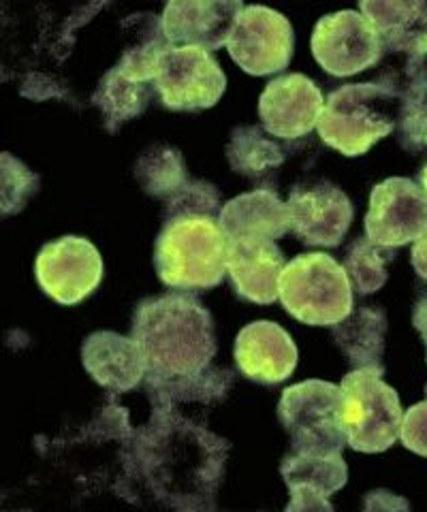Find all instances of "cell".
Listing matches in <instances>:
<instances>
[{
	"label": "cell",
	"instance_id": "obj_1",
	"mask_svg": "<svg viewBox=\"0 0 427 512\" xmlns=\"http://www.w3.org/2000/svg\"><path fill=\"white\" fill-rule=\"evenodd\" d=\"M229 442L193 421L154 414L152 425L137 434L135 461L158 498L171 506L208 508L223 480Z\"/></svg>",
	"mask_w": 427,
	"mask_h": 512
},
{
	"label": "cell",
	"instance_id": "obj_2",
	"mask_svg": "<svg viewBox=\"0 0 427 512\" xmlns=\"http://www.w3.org/2000/svg\"><path fill=\"white\" fill-rule=\"evenodd\" d=\"M133 340L148 376L178 378L203 372L216 355L212 314L188 293L144 299L135 310Z\"/></svg>",
	"mask_w": 427,
	"mask_h": 512
},
{
	"label": "cell",
	"instance_id": "obj_3",
	"mask_svg": "<svg viewBox=\"0 0 427 512\" xmlns=\"http://www.w3.org/2000/svg\"><path fill=\"white\" fill-rule=\"evenodd\" d=\"M229 244L214 216L171 218L156 239V274L178 291L214 288L227 276Z\"/></svg>",
	"mask_w": 427,
	"mask_h": 512
},
{
	"label": "cell",
	"instance_id": "obj_4",
	"mask_svg": "<svg viewBox=\"0 0 427 512\" xmlns=\"http://www.w3.org/2000/svg\"><path fill=\"white\" fill-rule=\"evenodd\" d=\"M398 114L400 96L381 84H349L327 96L316 128L329 148L361 156L393 133Z\"/></svg>",
	"mask_w": 427,
	"mask_h": 512
},
{
	"label": "cell",
	"instance_id": "obj_5",
	"mask_svg": "<svg viewBox=\"0 0 427 512\" xmlns=\"http://www.w3.org/2000/svg\"><path fill=\"white\" fill-rule=\"evenodd\" d=\"M280 301L299 323L334 327L353 312V286L336 259L302 254L282 271Z\"/></svg>",
	"mask_w": 427,
	"mask_h": 512
},
{
	"label": "cell",
	"instance_id": "obj_6",
	"mask_svg": "<svg viewBox=\"0 0 427 512\" xmlns=\"http://www.w3.org/2000/svg\"><path fill=\"white\" fill-rule=\"evenodd\" d=\"M385 370L361 367L340 384V423L346 442L359 453H383L400 438L398 391L381 378Z\"/></svg>",
	"mask_w": 427,
	"mask_h": 512
},
{
	"label": "cell",
	"instance_id": "obj_7",
	"mask_svg": "<svg viewBox=\"0 0 427 512\" xmlns=\"http://www.w3.org/2000/svg\"><path fill=\"white\" fill-rule=\"evenodd\" d=\"M278 416L289 431L293 453L336 455L346 442L340 423V387L325 380H306L282 393Z\"/></svg>",
	"mask_w": 427,
	"mask_h": 512
},
{
	"label": "cell",
	"instance_id": "obj_8",
	"mask_svg": "<svg viewBox=\"0 0 427 512\" xmlns=\"http://www.w3.org/2000/svg\"><path fill=\"white\" fill-rule=\"evenodd\" d=\"M154 86L171 111H201L223 99L227 77L212 52L201 47H169L158 64Z\"/></svg>",
	"mask_w": 427,
	"mask_h": 512
},
{
	"label": "cell",
	"instance_id": "obj_9",
	"mask_svg": "<svg viewBox=\"0 0 427 512\" xmlns=\"http://www.w3.org/2000/svg\"><path fill=\"white\" fill-rule=\"evenodd\" d=\"M312 54L329 75L351 77L381 62L383 45L359 11H338L316 22Z\"/></svg>",
	"mask_w": 427,
	"mask_h": 512
},
{
	"label": "cell",
	"instance_id": "obj_10",
	"mask_svg": "<svg viewBox=\"0 0 427 512\" xmlns=\"http://www.w3.org/2000/svg\"><path fill=\"white\" fill-rule=\"evenodd\" d=\"M295 35L282 13L261 5L246 7L237 20L227 50L248 75H274L289 67Z\"/></svg>",
	"mask_w": 427,
	"mask_h": 512
},
{
	"label": "cell",
	"instance_id": "obj_11",
	"mask_svg": "<svg viewBox=\"0 0 427 512\" xmlns=\"http://www.w3.org/2000/svg\"><path fill=\"white\" fill-rule=\"evenodd\" d=\"M103 259L84 237H60L45 244L37 256L35 274L45 291L62 306H75L97 291L103 280Z\"/></svg>",
	"mask_w": 427,
	"mask_h": 512
},
{
	"label": "cell",
	"instance_id": "obj_12",
	"mask_svg": "<svg viewBox=\"0 0 427 512\" xmlns=\"http://www.w3.org/2000/svg\"><path fill=\"white\" fill-rule=\"evenodd\" d=\"M427 233V195L408 178L374 186L366 214V237L383 248H400Z\"/></svg>",
	"mask_w": 427,
	"mask_h": 512
},
{
	"label": "cell",
	"instance_id": "obj_13",
	"mask_svg": "<svg viewBox=\"0 0 427 512\" xmlns=\"http://www.w3.org/2000/svg\"><path fill=\"white\" fill-rule=\"evenodd\" d=\"M323 109L321 90L302 73L276 77L259 99L263 128L280 139L306 137L319 124Z\"/></svg>",
	"mask_w": 427,
	"mask_h": 512
},
{
	"label": "cell",
	"instance_id": "obj_14",
	"mask_svg": "<svg viewBox=\"0 0 427 512\" xmlns=\"http://www.w3.org/2000/svg\"><path fill=\"white\" fill-rule=\"evenodd\" d=\"M244 9L242 0H184L165 7L161 24L171 47L212 52L229 43Z\"/></svg>",
	"mask_w": 427,
	"mask_h": 512
},
{
	"label": "cell",
	"instance_id": "obj_15",
	"mask_svg": "<svg viewBox=\"0 0 427 512\" xmlns=\"http://www.w3.org/2000/svg\"><path fill=\"white\" fill-rule=\"evenodd\" d=\"M287 205L291 231L308 246L336 248L351 229L353 203L331 184L297 188Z\"/></svg>",
	"mask_w": 427,
	"mask_h": 512
},
{
	"label": "cell",
	"instance_id": "obj_16",
	"mask_svg": "<svg viewBox=\"0 0 427 512\" xmlns=\"http://www.w3.org/2000/svg\"><path fill=\"white\" fill-rule=\"evenodd\" d=\"M235 363L250 380L278 384L295 372L297 346L280 325L272 320H257L237 335Z\"/></svg>",
	"mask_w": 427,
	"mask_h": 512
},
{
	"label": "cell",
	"instance_id": "obj_17",
	"mask_svg": "<svg viewBox=\"0 0 427 512\" xmlns=\"http://www.w3.org/2000/svg\"><path fill=\"white\" fill-rule=\"evenodd\" d=\"M287 267L282 250L267 239H240L229 244L227 274L235 293L250 303L270 306L280 297V278Z\"/></svg>",
	"mask_w": 427,
	"mask_h": 512
},
{
	"label": "cell",
	"instance_id": "obj_18",
	"mask_svg": "<svg viewBox=\"0 0 427 512\" xmlns=\"http://www.w3.org/2000/svg\"><path fill=\"white\" fill-rule=\"evenodd\" d=\"M82 361L94 382L112 393L133 391L148 376L144 352L133 338L114 331H97L82 346Z\"/></svg>",
	"mask_w": 427,
	"mask_h": 512
},
{
	"label": "cell",
	"instance_id": "obj_19",
	"mask_svg": "<svg viewBox=\"0 0 427 512\" xmlns=\"http://www.w3.org/2000/svg\"><path fill=\"white\" fill-rule=\"evenodd\" d=\"M359 13L376 30L383 56L423 58L427 45V3L421 0H363Z\"/></svg>",
	"mask_w": 427,
	"mask_h": 512
},
{
	"label": "cell",
	"instance_id": "obj_20",
	"mask_svg": "<svg viewBox=\"0 0 427 512\" xmlns=\"http://www.w3.org/2000/svg\"><path fill=\"white\" fill-rule=\"evenodd\" d=\"M229 242L240 239H267L276 242L291 229L289 205L272 190H252L225 203L218 216Z\"/></svg>",
	"mask_w": 427,
	"mask_h": 512
},
{
	"label": "cell",
	"instance_id": "obj_21",
	"mask_svg": "<svg viewBox=\"0 0 427 512\" xmlns=\"http://www.w3.org/2000/svg\"><path fill=\"white\" fill-rule=\"evenodd\" d=\"M233 382L229 370H208L193 376L158 378L146 376V389L152 395L154 414L176 416V419H191L193 408H210L223 397Z\"/></svg>",
	"mask_w": 427,
	"mask_h": 512
},
{
	"label": "cell",
	"instance_id": "obj_22",
	"mask_svg": "<svg viewBox=\"0 0 427 512\" xmlns=\"http://www.w3.org/2000/svg\"><path fill=\"white\" fill-rule=\"evenodd\" d=\"M385 333L387 316L381 308L374 306L353 310L338 325L331 327V338L349 363L355 365V370H361V367L385 370Z\"/></svg>",
	"mask_w": 427,
	"mask_h": 512
},
{
	"label": "cell",
	"instance_id": "obj_23",
	"mask_svg": "<svg viewBox=\"0 0 427 512\" xmlns=\"http://www.w3.org/2000/svg\"><path fill=\"white\" fill-rule=\"evenodd\" d=\"M156 86L135 82L126 77L118 67L109 69L92 96V103L101 109L105 128L116 133L122 124L141 116L152 101Z\"/></svg>",
	"mask_w": 427,
	"mask_h": 512
},
{
	"label": "cell",
	"instance_id": "obj_24",
	"mask_svg": "<svg viewBox=\"0 0 427 512\" xmlns=\"http://www.w3.org/2000/svg\"><path fill=\"white\" fill-rule=\"evenodd\" d=\"M280 474L291 493H316L331 498L346 485L349 468L342 453L336 455H306L291 453L282 461Z\"/></svg>",
	"mask_w": 427,
	"mask_h": 512
},
{
	"label": "cell",
	"instance_id": "obj_25",
	"mask_svg": "<svg viewBox=\"0 0 427 512\" xmlns=\"http://www.w3.org/2000/svg\"><path fill=\"white\" fill-rule=\"evenodd\" d=\"M227 158L233 171L261 178L282 165L284 152L274 139L263 133L261 126H242L231 133Z\"/></svg>",
	"mask_w": 427,
	"mask_h": 512
},
{
	"label": "cell",
	"instance_id": "obj_26",
	"mask_svg": "<svg viewBox=\"0 0 427 512\" xmlns=\"http://www.w3.org/2000/svg\"><path fill=\"white\" fill-rule=\"evenodd\" d=\"M135 178L150 197L165 201L176 197L191 182L182 154L167 146H156L141 156L135 167Z\"/></svg>",
	"mask_w": 427,
	"mask_h": 512
},
{
	"label": "cell",
	"instance_id": "obj_27",
	"mask_svg": "<svg viewBox=\"0 0 427 512\" xmlns=\"http://www.w3.org/2000/svg\"><path fill=\"white\" fill-rule=\"evenodd\" d=\"M395 259V248H383L370 239H357L346 252V276L359 295L381 291L389 278V263Z\"/></svg>",
	"mask_w": 427,
	"mask_h": 512
},
{
	"label": "cell",
	"instance_id": "obj_28",
	"mask_svg": "<svg viewBox=\"0 0 427 512\" xmlns=\"http://www.w3.org/2000/svg\"><path fill=\"white\" fill-rule=\"evenodd\" d=\"M398 135L402 148L408 152L427 148V77L400 96Z\"/></svg>",
	"mask_w": 427,
	"mask_h": 512
},
{
	"label": "cell",
	"instance_id": "obj_29",
	"mask_svg": "<svg viewBox=\"0 0 427 512\" xmlns=\"http://www.w3.org/2000/svg\"><path fill=\"white\" fill-rule=\"evenodd\" d=\"M0 165H3V207L0 210H3V216L18 214L24 210L28 199L37 195L39 175L9 152L0 158Z\"/></svg>",
	"mask_w": 427,
	"mask_h": 512
},
{
	"label": "cell",
	"instance_id": "obj_30",
	"mask_svg": "<svg viewBox=\"0 0 427 512\" xmlns=\"http://www.w3.org/2000/svg\"><path fill=\"white\" fill-rule=\"evenodd\" d=\"M218 207V190L212 184L191 180L176 197L167 201V220L180 216H214Z\"/></svg>",
	"mask_w": 427,
	"mask_h": 512
},
{
	"label": "cell",
	"instance_id": "obj_31",
	"mask_svg": "<svg viewBox=\"0 0 427 512\" xmlns=\"http://www.w3.org/2000/svg\"><path fill=\"white\" fill-rule=\"evenodd\" d=\"M400 440L408 451L427 457V399L404 412Z\"/></svg>",
	"mask_w": 427,
	"mask_h": 512
},
{
	"label": "cell",
	"instance_id": "obj_32",
	"mask_svg": "<svg viewBox=\"0 0 427 512\" xmlns=\"http://www.w3.org/2000/svg\"><path fill=\"white\" fill-rule=\"evenodd\" d=\"M363 510H387V512L410 510V502H406L402 495H395L387 489H376L366 495V500H363Z\"/></svg>",
	"mask_w": 427,
	"mask_h": 512
},
{
	"label": "cell",
	"instance_id": "obj_33",
	"mask_svg": "<svg viewBox=\"0 0 427 512\" xmlns=\"http://www.w3.org/2000/svg\"><path fill=\"white\" fill-rule=\"evenodd\" d=\"M297 510H334V506L329 504V498H323V495L316 493H291V502L287 504V512H297Z\"/></svg>",
	"mask_w": 427,
	"mask_h": 512
},
{
	"label": "cell",
	"instance_id": "obj_34",
	"mask_svg": "<svg viewBox=\"0 0 427 512\" xmlns=\"http://www.w3.org/2000/svg\"><path fill=\"white\" fill-rule=\"evenodd\" d=\"M413 267H415V271L417 274L423 278V280H427V233H423L417 242H415V246H413Z\"/></svg>",
	"mask_w": 427,
	"mask_h": 512
},
{
	"label": "cell",
	"instance_id": "obj_35",
	"mask_svg": "<svg viewBox=\"0 0 427 512\" xmlns=\"http://www.w3.org/2000/svg\"><path fill=\"white\" fill-rule=\"evenodd\" d=\"M413 325L415 329L421 333V338L427 344V293H423L419 297V301L415 303V310H413Z\"/></svg>",
	"mask_w": 427,
	"mask_h": 512
},
{
	"label": "cell",
	"instance_id": "obj_36",
	"mask_svg": "<svg viewBox=\"0 0 427 512\" xmlns=\"http://www.w3.org/2000/svg\"><path fill=\"white\" fill-rule=\"evenodd\" d=\"M419 186L423 188V192L427 195V165L419 171Z\"/></svg>",
	"mask_w": 427,
	"mask_h": 512
},
{
	"label": "cell",
	"instance_id": "obj_37",
	"mask_svg": "<svg viewBox=\"0 0 427 512\" xmlns=\"http://www.w3.org/2000/svg\"><path fill=\"white\" fill-rule=\"evenodd\" d=\"M425 395H427V384H425Z\"/></svg>",
	"mask_w": 427,
	"mask_h": 512
},
{
	"label": "cell",
	"instance_id": "obj_38",
	"mask_svg": "<svg viewBox=\"0 0 427 512\" xmlns=\"http://www.w3.org/2000/svg\"><path fill=\"white\" fill-rule=\"evenodd\" d=\"M425 54H427V45H425Z\"/></svg>",
	"mask_w": 427,
	"mask_h": 512
}]
</instances>
